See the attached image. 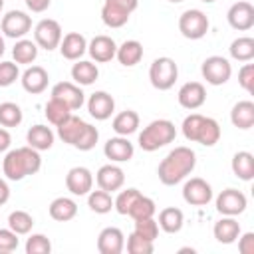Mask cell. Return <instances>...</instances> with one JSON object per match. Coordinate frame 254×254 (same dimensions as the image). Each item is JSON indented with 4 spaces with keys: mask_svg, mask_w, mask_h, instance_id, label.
I'll return each mask as SVG.
<instances>
[{
    "mask_svg": "<svg viewBox=\"0 0 254 254\" xmlns=\"http://www.w3.org/2000/svg\"><path fill=\"white\" fill-rule=\"evenodd\" d=\"M196 167V153L190 147H175L169 151V155L159 163L157 167V177L163 185L173 187L185 181Z\"/></svg>",
    "mask_w": 254,
    "mask_h": 254,
    "instance_id": "6da1fadb",
    "label": "cell"
},
{
    "mask_svg": "<svg viewBox=\"0 0 254 254\" xmlns=\"http://www.w3.org/2000/svg\"><path fill=\"white\" fill-rule=\"evenodd\" d=\"M40 169H42L40 151L32 149L30 145L8 151L2 161V173L8 181H22L28 175H36Z\"/></svg>",
    "mask_w": 254,
    "mask_h": 254,
    "instance_id": "7a4b0ae2",
    "label": "cell"
},
{
    "mask_svg": "<svg viewBox=\"0 0 254 254\" xmlns=\"http://www.w3.org/2000/svg\"><path fill=\"white\" fill-rule=\"evenodd\" d=\"M183 135L190 143H200L202 147H214L220 141V125L212 117L200 113H190L183 119Z\"/></svg>",
    "mask_w": 254,
    "mask_h": 254,
    "instance_id": "3957f363",
    "label": "cell"
},
{
    "mask_svg": "<svg viewBox=\"0 0 254 254\" xmlns=\"http://www.w3.org/2000/svg\"><path fill=\"white\" fill-rule=\"evenodd\" d=\"M177 137V127L173 121L169 119H155L151 121L147 127H143V131L139 133V147L147 153H153L169 143H173Z\"/></svg>",
    "mask_w": 254,
    "mask_h": 254,
    "instance_id": "277c9868",
    "label": "cell"
},
{
    "mask_svg": "<svg viewBox=\"0 0 254 254\" xmlns=\"http://www.w3.org/2000/svg\"><path fill=\"white\" fill-rule=\"evenodd\" d=\"M179 77V65L173 58L169 56H161L157 60H153L151 67H149V81L155 89L159 91H167L175 85Z\"/></svg>",
    "mask_w": 254,
    "mask_h": 254,
    "instance_id": "5b68a950",
    "label": "cell"
},
{
    "mask_svg": "<svg viewBox=\"0 0 254 254\" xmlns=\"http://www.w3.org/2000/svg\"><path fill=\"white\" fill-rule=\"evenodd\" d=\"M139 0H105L101 6V20L107 28H121L137 10Z\"/></svg>",
    "mask_w": 254,
    "mask_h": 254,
    "instance_id": "8992f818",
    "label": "cell"
},
{
    "mask_svg": "<svg viewBox=\"0 0 254 254\" xmlns=\"http://www.w3.org/2000/svg\"><path fill=\"white\" fill-rule=\"evenodd\" d=\"M208 28H210L208 16L202 10L190 8V10H185L181 14V18H179V32L187 40H200V38H204Z\"/></svg>",
    "mask_w": 254,
    "mask_h": 254,
    "instance_id": "52a82bcc",
    "label": "cell"
},
{
    "mask_svg": "<svg viewBox=\"0 0 254 254\" xmlns=\"http://www.w3.org/2000/svg\"><path fill=\"white\" fill-rule=\"evenodd\" d=\"M62 38H64V34H62V26H60L58 20L44 18L34 28V42L38 44V48H42L46 52H52V50L60 48Z\"/></svg>",
    "mask_w": 254,
    "mask_h": 254,
    "instance_id": "ba28073f",
    "label": "cell"
},
{
    "mask_svg": "<svg viewBox=\"0 0 254 254\" xmlns=\"http://www.w3.org/2000/svg\"><path fill=\"white\" fill-rule=\"evenodd\" d=\"M200 73L206 79V83H210V85H224L230 79V75H232V65L222 56H210V58H206L202 62Z\"/></svg>",
    "mask_w": 254,
    "mask_h": 254,
    "instance_id": "9c48e42d",
    "label": "cell"
},
{
    "mask_svg": "<svg viewBox=\"0 0 254 254\" xmlns=\"http://www.w3.org/2000/svg\"><path fill=\"white\" fill-rule=\"evenodd\" d=\"M0 30H2V34L6 38L20 40L32 30V18L22 10H10V12H6L2 16Z\"/></svg>",
    "mask_w": 254,
    "mask_h": 254,
    "instance_id": "30bf717a",
    "label": "cell"
},
{
    "mask_svg": "<svg viewBox=\"0 0 254 254\" xmlns=\"http://www.w3.org/2000/svg\"><path fill=\"white\" fill-rule=\"evenodd\" d=\"M216 210L222 216H238L246 210L248 206V198L242 190L238 189H224L218 196H216Z\"/></svg>",
    "mask_w": 254,
    "mask_h": 254,
    "instance_id": "8fae6325",
    "label": "cell"
},
{
    "mask_svg": "<svg viewBox=\"0 0 254 254\" xmlns=\"http://www.w3.org/2000/svg\"><path fill=\"white\" fill-rule=\"evenodd\" d=\"M183 198L190 206H204L212 200V187L200 177H192L183 185Z\"/></svg>",
    "mask_w": 254,
    "mask_h": 254,
    "instance_id": "7c38bea8",
    "label": "cell"
},
{
    "mask_svg": "<svg viewBox=\"0 0 254 254\" xmlns=\"http://www.w3.org/2000/svg\"><path fill=\"white\" fill-rule=\"evenodd\" d=\"M226 20H228L230 28H234L238 32H246L254 26V6L246 0L234 2L226 12Z\"/></svg>",
    "mask_w": 254,
    "mask_h": 254,
    "instance_id": "4fadbf2b",
    "label": "cell"
},
{
    "mask_svg": "<svg viewBox=\"0 0 254 254\" xmlns=\"http://www.w3.org/2000/svg\"><path fill=\"white\" fill-rule=\"evenodd\" d=\"M65 189L73 196H85L93 189V175L87 167H71L65 175Z\"/></svg>",
    "mask_w": 254,
    "mask_h": 254,
    "instance_id": "5bb4252c",
    "label": "cell"
},
{
    "mask_svg": "<svg viewBox=\"0 0 254 254\" xmlns=\"http://www.w3.org/2000/svg\"><path fill=\"white\" fill-rule=\"evenodd\" d=\"M177 99H179V105L189 109V111H194L198 107L204 105L206 101V89L200 81H187L181 85L179 93H177Z\"/></svg>",
    "mask_w": 254,
    "mask_h": 254,
    "instance_id": "9a60e30c",
    "label": "cell"
},
{
    "mask_svg": "<svg viewBox=\"0 0 254 254\" xmlns=\"http://www.w3.org/2000/svg\"><path fill=\"white\" fill-rule=\"evenodd\" d=\"M52 97L64 101L71 111L79 109L85 103V93L81 91V85L73 83V81H60L52 87Z\"/></svg>",
    "mask_w": 254,
    "mask_h": 254,
    "instance_id": "2e32d148",
    "label": "cell"
},
{
    "mask_svg": "<svg viewBox=\"0 0 254 254\" xmlns=\"http://www.w3.org/2000/svg\"><path fill=\"white\" fill-rule=\"evenodd\" d=\"M103 153L111 163H127L133 159L135 147L127 137L117 135V137L107 139V143L103 145Z\"/></svg>",
    "mask_w": 254,
    "mask_h": 254,
    "instance_id": "e0dca14e",
    "label": "cell"
},
{
    "mask_svg": "<svg viewBox=\"0 0 254 254\" xmlns=\"http://www.w3.org/2000/svg\"><path fill=\"white\" fill-rule=\"evenodd\" d=\"M95 183H97L99 189H103V190H107V192H115V190H119V189L123 187V183H125V173H123L121 167L109 163V165L99 167V171L95 173Z\"/></svg>",
    "mask_w": 254,
    "mask_h": 254,
    "instance_id": "ac0fdd59",
    "label": "cell"
},
{
    "mask_svg": "<svg viewBox=\"0 0 254 254\" xmlns=\"http://www.w3.org/2000/svg\"><path fill=\"white\" fill-rule=\"evenodd\" d=\"M87 111L93 119L97 121H105L113 115L115 111V99L107 93V91H95L89 95L87 99Z\"/></svg>",
    "mask_w": 254,
    "mask_h": 254,
    "instance_id": "d6986e66",
    "label": "cell"
},
{
    "mask_svg": "<svg viewBox=\"0 0 254 254\" xmlns=\"http://www.w3.org/2000/svg\"><path fill=\"white\" fill-rule=\"evenodd\" d=\"M125 248V236L121 228L117 226H107L99 232L97 236V250L101 254H121Z\"/></svg>",
    "mask_w": 254,
    "mask_h": 254,
    "instance_id": "ffe728a7",
    "label": "cell"
},
{
    "mask_svg": "<svg viewBox=\"0 0 254 254\" xmlns=\"http://www.w3.org/2000/svg\"><path fill=\"white\" fill-rule=\"evenodd\" d=\"M87 52H89V56H91L93 62H97V64H107V62H111V60L115 58L117 44H115L113 38L101 34V36H95V38L87 44Z\"/></svg>",
    "mask_w": 254,
    "mask_h": 254,
    "instance_id": "44dd1931",
    "label": "cell"
},
{
    "mask_svg": "<svg viewBox=\"0 0 254 254\" xmlns=\"http://www.w3.org/2000/svg\"><path fill=\"white\" fill-rule=\"evenodd\" d=\"M22 87L32 93V95H38V93H44L46 87H48V81H50V75L48 71L42 67V65H30L24 73H22Z\"/></svg>",
    "mask_w": 254,
    "mask_h": 254,
    "instance_id": "7402d4cb",
    "label": "cell"
},
{
    "mask_svg": "<svg viewBox=\"0 0 254 254\" xmlns=\"http://www.w3.org/2000/svg\"><path fill=\"white\" fill-rule=\"evenodd\" d=\"M60 52H62V56H64L65 60H69V62L79 60V58L87 52V40H85V36L79 34V32H69V34H65V36L62 38V42H60Z\"/></svg>",
    "mask_w": 254,
    "mask_h": 254,
    "instance_id": "603a6c76",
    "label": "cell"
},
{
    "mask_svg": "<svg viewBox=\"0 0 254 254\" xmlns=\"http://www.w3.org/2000/svg\"><path fill=\"white\" fill-rule=\"evenodd\" d=\"M212 234H214L216 242H220V244H232L240 236V222L234 216H222L220 220L214 222Z\"/></svg>",
    "mask_w": 254,
    "mask_h": 254,
    "instance_id": "cb8c5ba5",
    "label": "cell"
},
{
    "mask_svg": "<svg viewBox=\"0 0 254 254\" xmlns=\"http://www.w3.org/2000/svg\"><path fill=\"white\" fill-rule=\"evenodd\" d=\"M54 139H56L54 131L48 125H42V123L32 125L28 129V133H26V143L32 149H36V151H48V149H52Z\"/></svg>",
    "mask_w": 254,
    "mask_h": 254,
    "instance_id": "d4e9b609",
    "label": "cell"
},
{
    "mask_svg": "<svg viewBox=\"0 0 254 254\" xmlns=\"http://www.w3.org/2000/svg\"><path fill=\"white\" fill-rule=\"evenodd\" d=\"M115 58L119 60L121 65L133 67L143 60V44L137 40H125L121 46H117Z\"/></svg>",
    "mask_w": 254,
    "mask_h": 254,
    "instance_id": "484cf974",
    "label": "cell"
},
{
    "mask_svg": "<svg viewBox=\"0 0 254 254\" xmlns=\"http://www.w3.org/2000/svg\"><path fill=\"white\" fill-rule=\"evenodd\" d=\"M85 125H87V123H85L81 117L69 115L65 121H62V123L58 125V137H60L64 143H67V145L73 147V145L77 143V139L81 137Z\"/></svg>",
    "mask_w": 254,
    "mask_h": 254,
    "instance_id": "4316f807",
    "label": "cell"
},
{
    "mask_svg": "<svg viewBox=\"0 0 254 254\" xmlns=\"http://www.w3.org/2000/svg\"><path fill=\"white\" fill-rule=\"evenodd\" d=\"M48 212H50V216H52L54 220H58V222H67V220L75 218V214H77V204H75V200L69 198V196H58V198H54V200L50 202Z\"/></svg>",
    "mask_w": 254,
    "mask_h": 254,
    "instance_id": "83f0119b",
    "label": "cell"
},
{
    "mask_svg": "<svg viewBox=\"0 0 254 254\" xmlns=\"http://www.w3.org/2000/svg\"><path fill=\"white\" fill-rule=\"evenodd\" d=\"M97 77H99V69L93 62L75 60V64L71 65V79L77 85H91L97 81Z\"/></svg>",
    "mask_w": 254,
    "mask_h": 254,
    "instance_id": "f1b7e54d",
    "label": "cell"
},
{
    "mask_svg": "<svg viewBox=\"0 0 254 254\" xmlns=\"http://www.w3.org/2000/svg\"><path fill=\"white\" fill-rule=\"evenodd\" d=\"M157 224H159V228L165 230L167 234H177V232L183 228V224H185V214H183V210L177 208V206H167V208H163V210L159 212Z\"/></svg>",
    "mask_w": 254,
    "mask_h": 254,
    "instance_id": "f546056e",
    "label": "cell"
},
{
    "mask_svg": "<svg viewBox=\"0 0 254 254\" xmlns=\"http://www.w3.org/2000/svg\"><path fill=\"white\" fill-rule=\"evenodd\" d=\"M230 121L238 129H244V131L250 129L254 125V103L248 99L234 103V107L230 111Z\"/></svg>",
    "mask_w": 254,
    "mask_h": 254,
    "instance_id": "4dcf8cb0",
    "label": "cell"
},
{
    "mask_svg": "<svg viewBox=\"0 0 254 254\" xmlns=\"http://www.w3.org/2000/svg\"><path fill=\"white\" fill-rule=\"evenodd\" d=\"M232 173L234 177H238L240 181H252L254 179V155L248 151H238L232 157Z\"/></svg>",
    "mask_w": 254,
    "mask_h": 254,
    "instance_id": "1f68e13d",
    "label": "cell"
},
{
    "mask_svg": "<svg viewBox=\"0 0 254 254\" xmlns=\"http://www.w3.org/2000/svg\"><path fill=\"white\" fill-rule=\"evenodd\" d=\"M111 127H113V131H115L117 135L129 137L131 133H135V131L139 129V115H137V111L125 109V111L117 113V115L113 117Z\"/></svg>",
    "mask_w": 254,
    "mask_h": 254,
    "instance_id": "d6a6232c",
    "label": "cell"
},
{
    "mask_svg": "<svg viewBox=\"0 0 254 254\" xmlns=\"http://www.w3.org/2000/svg\"><path fill=\"white\" fill-rule=\"evenodd\" d=\"M12 56H14V62H16V64L30 65V64H34L36 58H38V44L32 42V40L20 38V40H16V44H14V48H12Z\"/></svg>",
    "mask_w": 254,
    "mask_h": 254,
    "instance_id": "836d02e7",
    "label": "cell"
},
{
    "mask_svg": "<svg viewBox=\"0 0 254 254\" xmlns=\"http://www.w3.org/2000/svg\"><path fill=\"white\" fill-rule=\"evenodd\" d=\"M228 52H230V58L236 62H250L254 58V38L240 36V38L232 40Z\"/></svg>",
    "mask_w": 254,
    "mask_h": 254,
    "instance_id": "e575fe53",
    "label": "cell"
},
{
    "mask_svg": "<svg viewBox=\"0 0 254 254\" xmlns=\"http://www.w3.org/2000/svg\"><path fill=\"white\" fill-rule=\"evenodd\" d=\"M87 206L89 210H93L95 214H107L113 208V198L111 192L97 189V190H89L87 192Z\"/></svg>",
    "mask_w": 254,
    "mask_h": 254,
    "instance_id": "d590c367",
    "label": "cell"
},
{
    "mask_svg": "<svg viewBox=\"0 0 254 254\" xmlns=\"http://www.w3.org/2000/svg\"><path fill=\"white\" fill-rule=\"evenodd\" d=\"M155 212H157V204H155V200L149 198V196H145V194H139V196L135 198V202L131 204L127 216H131L133 220H143V218H151V216H155Z\"/></svg>",
    "mask_w": 254,
    "mask_h": 254,
    "instance_id": "8d00e7d4",
    "label": "cell"
},
{
    "mask_svg": "<svg viewBox=\"0 0 254 254\" xmlns=\"http://www.w3.org/2000/svg\"><path fill=\"white\" fill-rule=\"evenodd\" d=\"M44 113H46V119L52 123V125H60L62 121H65L69 115H71V109L64 103V101H60V99H56V97H50V101L46 103V107H44Z\"/></svg>",
    "mask_w": 254,
    "mask_h": 254,
    "instance_id": "74e56055",
    "label": "cell"
},
{
    "mask_svg": "<svg viewBox=\"0 0 254 254\" xmlns=\"http://www.w3.org/2000/svg\"><path fill=\"white\" fill-rule=\"evenodd\" d=\"M22 119H24V113H22L18 103H14V101L0 103V125L2 127H6V129L8 127H18L22 123Z\"/></svg>",
    "mask_w": 254,
    "mask_h": 254,
    "instance_id": "f35d334b",
    "label": "cell"
},
{
    "mask_svg": "<svg viewBox=\"0 0 254 254\" xmlns=\"http://www.w3.org/2000/svg\"><path fill=\"white\" fill-rule=\"evenodd\" d=\"M32 226H34V216L30 212H26V210H14V212H10V216H8V228H12L18 236L20 234H28L32 230Z\"/></svg>",
    "mask_w": 254,
    "mask_h": 254,
    "instance_id": "ab89813d",
    "label": "cell"
},
{
    "mask_svg": "<svg viewBox=\"0 0 254 254\" xmlns=\"http://www.w3.org/2000/svg\"><path fill=\"white\" fill-rule=\"evenodd\" d=\"M127 252L129 254H151L155 250V244L153 240H147L143 236H139L137 232H131L127 236Z\"/></svg>",
    "mask_w": 254,
    "mask_h": 254,
    "instance_id": "60d3db41",
    "label": "cell"
},
{
    "mask_svg": "<svg viewBox=\"0 0 254 254\" xmlns=\"http://www.w3.org/2000/svg\"><path fill=\"white\" fill-rule=\"evenodd\" d=\"M52 242L46 234H30L26 240V254H50Z\"/></svg>",
    "mask_w": 254,
    "mask_h": 254,
    "instance_id": "b9f144b4",
    "label": "cell"
},
{
    "mask_svg": "<svg viewBox=\"0 0 254 254\" xmlns=\"http://www.w3.org/2000/svg\"><path fill=\"white\" fill-rule=\"evenodd\" d=\"M139 194H141V192H139L137 189H125V190H121V192L117 194V198L113 200V208H115L119 214L127 216L131 204L135 202V198H137Z\"/></svg>",
    "mask_w": 254,
    "mask_h": 254,
    "instance_id": "7bdbcfd3",
    "label": "cell"
},
{
    "mask_svg": "<svg viewBox=\"0 0 254 254\" xmlns=\"http://www.w3.org/2000/svg\"><path fill=\"white\" fill-rule=\"evenodd\" d=\"M97 141H99V131H97V127H93L91 123H87L85 129H83V133H81V137L77 139V143H75L73 147L79 149V151H91V149L97 145Z\"/></svg>",
    "mask_w": 254,
    "mask_h": 254,
    "instance_id": "ee69618b",
    "label": "cell"
},
{
    "mask_svg": "<svg viewBox=\"0 0 254 254\" xmlns=\"http://www.w3.org/2000/svg\"><path fill=\"white\" fill-rule=\"evenodd\" d=\"M133 232H137L139 236H143V238L155 242V238L159 236V224H157V220H155L153 216H151V218H143V220H135Z\"/></svg>",
    "mask_w": 254,
    "mask_h": 254,
    "instance_id": "f6af8a7d",
    "label": "cell"
},
{
    "mask_svg": "<svg viewBox=\"0 0 254 254\" xmlns=\"http://www.w3.org/2000/svg\"><path fill=\"white\" fill-rule=\"evenodd\" d=\"M20 77V69L16 62H0V87L12 85Z\"/></svg>",
    "mask_w": 254,
    "mask_h": 254,
    "instance_id": "bcb514c9",
    "label": "cell"
},
{
    "mask_svg": "<svg viewBox=\"0 0 254 254\" xmlns=\"http://www.w3.org/2000/svg\"><path fill=\"white\" fill-rule=\"evenodd\" d=\"M18 244H20L18 234L12 228H0V254L14 252L18 248Z\"/></svg>",
    "mask_w": 254,
    "mask_h": 254,
    "instance_id": "7dc6e473",
    "label": "cell"
},
{
    "mask_svg": "<svg viewBox=\"0 0 254 254\" xmlns=\"http://www.w3.org/2000/svg\"><path fill=\"white\" fill-rule=\"evenodd\" d=\"M238 83L244 91L248 93L254 91V64H244L238 69Z\"/></svg>",
    "mask_w": 254,
    "mask_h": 254,
    "instance_id": "c3c4849f",
    "label": "cell"
},
{
    "mask_svg": "<svg viewBox=\"0 0 254 254\" xmlns=\"http://www.w3.org/2000/svg\"><path fill=\"white\" fill-rule=\"evenodd\" d=\"M238 250L242 254H254V232H244L238 236Z\"/></svg>",
    "mask_w": 254,
    "mask_h": 254,
    "instance_id": "681fc988",
    "label": "cell"
},
{
    "mask_svg": "<svg viewBox=\"0 0 254 254\" xmlns=\"http://www.w3.org/2000/svg\"><path fill=\"white\" fill-rule=\"evenodd\" d=\"M24 2H26V6H28L32 12L40 14V12H44V10L50 8V2H52V0H24Z\"/></svg>",
    "mask_w": 254,
    "mask_h": 254,
    "instance_id": "f907efd6",
    "label": "cell"
},
{
    "mask_svg": "<svg viewBox=\"0 0 254 254\" xmlns=\"http://www.w3.org/2000/svg\"><path fill=\"white\" fill-rule=\"evenodd\" d=\"M12 145V137H10V131L6 127H0V153L8 151Z\"/></svg>",
    "mask_w": 254,
    "mask_h": 254,
    "instance_id": "816d5d0a",
    "label": "cell"
},
{
    "mask_svg": "<svg viewBox=\"0 0 254 254\" xmlns=\"http://www.w3.org/2000/svg\"><path fill=\"white\" fill-rule=\"evenodd\" d=\"M8 198H10V187H8V183L0 177V206H2V204H6V202H8Z\"/></svg>",
    "mask_w": 254,
    "mask_h": 254,
    "instance_id": "f5cc1de1",
    "label": "cell"
},
{
    "mask_svg": "<svg viewBox=\"0 0 254 254\" xmlns=\"http://www.w3.org/2000/svg\"><path fill=\"white\" fill-rule=\"evenodd\" d=\"M4 50H6V46H4V38H2V34H0V58L4 56Z\"/></svg>",
    "mask_w": 254,
    "mask_h": 254,
    "instance_id": "db71d44e",
    "label": "cell"
},
{
    "mask_svg": "<svg viewBox=\"0 0 254 254\" xmlns=\"http://www.w3.org/2000/svg\"><path fill=\"white\" fill-rule=\"evenodd\" d=\"M202 2H206V4H212V2H216V0H202Z\"/></svg>",
    "mask_w": 254,
    "mask_h": 254,
    "instance_id": "11a10c76",
    "label": "cell"
},
{
    "mask_svg": "<svg viewBox=\"0 0 254 254\" xmlns=\"http://www.w3.org/2000/svg\"><path fill=\"white\" fill-rule=\"evenodd\" d=\"M169 2H173V4H179V2H183V0H169Z\"/></svg>",
    "mask_w": 254,
    "mask_h": 254,
    "instance_id": "9f6ffc18",
    "label": "cell"
},
{
    "mask_svg": "<svg viewBox=\"0 0 254 254\" xmlns=\"http://www.w3.org/2000/svg\"><path fill=\"white\" fill-rule=\"evenodd\" d=\"M2 8H4V0H0V12H2Z\"/></svg>",
    "mask_w": 254,
    "mask_h": 254,
    "instance_id": "6f0895ef",
    "label": "cell"
}]
</instances>
